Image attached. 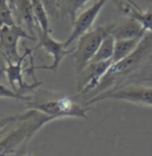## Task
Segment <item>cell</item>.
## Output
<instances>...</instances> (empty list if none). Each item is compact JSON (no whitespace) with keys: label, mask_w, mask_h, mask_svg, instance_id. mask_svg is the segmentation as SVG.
<instances>
[{"label":"cell","mask_w":152,"mask_h":156,"mask_svg":"<svg viewBox=\"0 0 152 156\" xmlns=\"http://www.w3.org/2000/svg\"><path fill=\"white\" fill-rule=\"evenodd\" d=\"M51 121L54 120L32 109L17 115L16 119L0 130V156H15L26 148L30 138Z\"/></svg>","instance_id":"cell-1"},{"label":"cell","mask_w":152,"mask_h":156,"mask_svg":"<svg viewBox=\"0 0 152 156\" xmlns=\"http://www.w3.org/2000/svg\"><path fill=\"white\" fill-rule=\"evenodd\" d=\"M152 55V34L146 32L141 40L139 46L129 56L120 62L113 64L106 74L101 79L99 85L94 92L83 99V102L93 99L94 97L102 94L104 92L122 85L126 80L138 71H140L143 65Z\"/></svg>","instance_id":"cell-2"},{"label":"cell","mask_w":152,"mask_h":156,"mask_svg":"<svg viewBox=\"0 0 152 156\" xmlns=\"http://www.w3.org/2000/svg\"><path fill=\"white\" fill-rule=\"evenodd\" d=\"M28 109L37 110L42 114L52 118L53 120H59L63 118H80L88 119L87 112L90 109L81 103H78L74 98L60 97L54 99H34L25 102Z\"/></svg>","instance_id":"cell-3"},{"label":"cell","mask_w":152,"mask_h":156,"mask_svg":"<svg viewBox=\"0 0 152 156\" xmlns=\"http://www.w3.org/2000/svg\"><path fill=\"white\" fill-rule=\"evenodd\" d=\"M114 26L115 23L101 25L93 30H89L78 39L77 45L72 52V60L76 74L90 64L103 40L110 34Z\"/></svg>","instance_id":"cell-4"},{"label":"cell","mask_w":152,"mask_h":156,"mask_svg":"<svg viewBox=\"0 0 152 156\" xmlns=\"http://www.w3.org/2000/svg\"><path fill=\"white\" fill-rule=\"evenodd\" d=\"M106 99L120 100V101L130 102L141 106H149L152 107V87H146L138 83H127L113 89L107 92H104L98 96L94 97L93 99L88 100L83 103L85 106L103 101Z\"/></svg>","instance_id":"cell-5"},{"label":"cell","mask_w":152,"mask_h":156,"mask_svg":"<svg viewBox=\"0 0 152 156\" xmlns=\"http://www.w3.org/2000/svg\"><path fill=\"white\" fill-rule=\"evenodd\" d=\"M111 65H113L111 60L90 62L79 73H77L76 80H77L78 94L74 98H80V99L83 98L85 99L91 93L94 92L98 87L101 79L106 74Z\"/></svg>","instance_id":"cell-6"},{"label":"cell","mask_w":152,"mask_h":156,"mask_svg":"<svg viewBox=\"0 0 152 156\" xmlns=\"http://www.w3.org/2000/svg\"><path fill=\"white\" fill-rule=\"evenodd\" d=\"M35 36H37L39 44L34 47V50L38 48H43L48 54L52 56V64L50 66H34L35 70H48V71H57L60 62L67 55L71 54L74 49H67L65 47V43L56 41L51 37L50 34H46L41 29V27L38 25L35 29Z\"/></svg>","instance_id":"cell-7"},{"label":"cell","mask_w":152,"mask_h":156,"mask_svg":"<svg viewBox=\"0 0 152 156\" xmlns=\"http://www.w3.org/2000/svg\"><path fill=\"white\" fill-rule=\"evenodd\" d=\"M25 50L24 53L21 55V58L18 60L17 62H9L7 65L5 69V77L9 81V87H12L17 94L21 95V96H27L26 93L28 92H34V90H37L39 87H41L43 84L42 81H34L31 84L27 83L24 81L23 78V73H24V68H23V62H25L26 57L29 56L30 53L34 52V49L28 48L24 45Z\"/></svg>","instance_id":"cell-8"},{"label":"cell","mask_w":152,"mask_h":156,"mask_svg":"<svg viewBox=\"0 0 152 156\" xmlns=\"http://www.w3.org/2000/svg\"><path fill=\"white\" fill-rule=\"evenodd\" d=\"M106 2L107 0H97L92 6H90L85 12H82L79 16H77L74 23L72 24L73 28L69 37L64 41L66 48L68 49V47L71 46V44H73L74 41L78 40L82 34H85L90 30Z\"/></svg>","instance_id":"cell-9"},{"label":"cell","mask_w":152,"mask_h":156,"mask_svg":"<svg viewBox=\"0 0 152 156\" xmlns=\"http://www.w3.org/2000/svg\"><path fill=\"white\" fill-rule=\"evenodd\" d=\"M13 15H14L16 24L26 29L32 37H37L35 29H37L38 23L34 18L31 0H15Z\"/></svg>","instance_id":"cell-10"},{"label":"cell","mask_w":152,"mask_h":156,"mask_svg":"<svg viewBox=\"0 0 152 156\" xmlns=\"http://www.w3.org/2000/svg\"><path fill=\"white\" fill-rule=\"evenodd\" d=\"M118 11L127 18L135 19L143 26L146 32L152 34V0L148 1V7L146 11H138L133 5L125 0H113Z\"/></svg>","instance_id":"cell-11"},{"label":"cell","mask_w":152,"mask_h":156,"mask_svg":"<svg viewBox=\"0 0 152 156\" xmlns=\"http://www.w3.org/2000/svg\"><path fill=\"white\" fill-rule=\"evenodd\" d=\"M146 31L143 26L135 19L125 17L120 22L115 23L110 34L116 41H123V40H132L136 37H144Z\"/></svg>","instance_id":"cell-12"},{"label":"cell","mask_w":152,"mask_h":156,"mask_svg":"<svg viewBox=\"0 0 152 156\" xmlns=\"http://www.w3.org/2000/svg\"><path fill=\"white\" fill-rule=\"evenodd\" d=\"M21 39L38 41L37 37L28 34L26 29L18 24L3 25L0 27V44L11 49H18V43Z\"/></svg>","instance_id":"cell-13"},{"label":"cell","mask_w":152,"mask_h":156,"mask_svg":"<svg viewBox=\"0 0 152 156\" xmlns=\"http://www.w3.org/2000/svg\"><path fill=\"white\" fill-rule=\"evenodd\" d=\"M142 37H136L132 40H123V41H116L115 43V50H114V55L111 62L113 64L120 62L124 58L129 56L139 46Z\"/></svg>","instance_id":"cell-14"},{"label":"cell","mask_w":152,"mask_h":156,"mask_svg":"<svg viewBox=\"0 0 152 156\" xmlns=\"http://www.w3.org/2000/svg\"><path fill=\"white\" fill-rule=\"evenodd\" d=\"M92 0H57V9L62 17L70 19L72 24L77 18V12L81 7Z\"/></svg>","instance_id":"cell-15"},{"label":"cell","mask_w":152,"mask_h":156,"mask_svg":"<svg viewBox=\"0 0 152 156\" xmlns=\"http://www.w3.org/2000/svg\"><path fill=\"white\" fill-rule=\"evenodd\" d=\"M115 43L116 40L111 34H108L107 37L103 40L101 43L99 49L97 50L96 54L94 55L93 59L91 62H106V60H111L114 55V50H115Z\"/></svg>","instance_id":"cell-16"},{"label":"cell","mask_w":152,"mask_h":156,"mask_svg":"<svg viewBox=\"0 0 152 156\" xmlns=\"http://www.w3.org/2000/svg\"><path fill=\"white\" fill-rule=\"evenodd\" d=\"M32 2V9H34V18L38 25L41 27V29L46 34H51V26H50V19L49 15L46 9L42 4L40 0H31Z\"/></svg>","instance_id":"cell-17"},{"label":"cell","mask_w":152,"mask_h":156,"mask_svg":"<svg viewBox=\"0 0 152 156\" xmlns=\"http://www.w3.org/2000/svg\"><path fill=\"white\" fill-rule=\"evenodd\" d=\"M16 24L9 0H0V27Z\"/></svg>","instance_id":"cell-18"},{"label":"cell","mask_w":152,"mask_h":156,"mask_svg":"<svg viewBox=\"0 0 152 156\" xmlns=\"http://www.w3.org/2000/svg\"><path fill=\"white\" fill-rule=\"evenodd\" d=\"M0 98H7V99H14L17 101H24L28 102L32 100V96H21L17 94L12 87H9L6 85L0 82Z\"/></svg>","instance_id":"cell-19"},{"label":"cell","mask_w":152,"mask_h":156,"mask_svg":"<svg viewBox=\"0 0 152 156\" xmlns=\"http://www.w3.org/2000/svg\"><path fill=\"white\" fill-rule=\"evenodd\" d=\"M42 2V4L46 9V11L49 15V17L55 18L59 12L57 9V0H40Z\"/></svg>","instance_id":"cell-20"},{"label":"cell","mask_w":152,"mask_h":156,"mask_svg":"<svg viewBox=\"0 0 152 156\" xmlns=\"http://www.w3.org/2000/svg\"><path fill=\"white\" fill-rule=\"evenodd\" d=\"M17 115H4V117H0V130H2L4 127L7 126L11 122H13L16 119Z\"/></svg>","instance_id":"cell-21"},{"label":"cell","mask_w":152,"mask_h":156,"mask_svg":"<svg viewBox=\"0 0 152 156\" xmlns=\"http://www.w3.org/2000/svg\"><path fill=\"white\" fill-rule=\"evenodd\" d=\"M125 1H127L128 2V3H130L131 4V5H133V6H135L136 7V9H138V11H143V9H142V7L140 6V5H139V4L138 3H136V2L135 1V0H125Z\"/></svg>","instance_id":"cell-22"},{"label":"cell","mask_w":152,"mask_h":156,"mask_svg":"<svg viewBox=\"0 0 152 156\" xmlns=\"http://www.w3.org/2000/svg\"><path fill=\"white\" fill-rule=\"evenodd\" d=\"M25 149H26V148H23V149H21L15 156H32V155H30V154H25Z\"/></svg>","instance_id":"cell-23"},{"label":"cell","mask_w":152,"mask_h":156,"mask_svg":"<svg viewBox=\"0 0 152 156\" xmlns=\"http://www.w3.org/2000/svg\"><path fill=\"white\" fill-rule=\"evenodd\" d=\"M9 6H11L12 11H14V6H15V0H9Z\"/></svg>","instance_id":"cell-24"},{"label":"cell","mask_w":152,"mask_h":156,"mask_svg":"<svg viewBox=\"0 0 152 156\" xmlns=\"http://www.w3.org/2000/svg\"><path fill=\"white\" fill-rule=\"evenodd\" d=\"M151 75H152V74H151ZM146 81H152V77L147 78V79H146Z\"/></svg>","instance_id":"cell-25"}]
</instances>
